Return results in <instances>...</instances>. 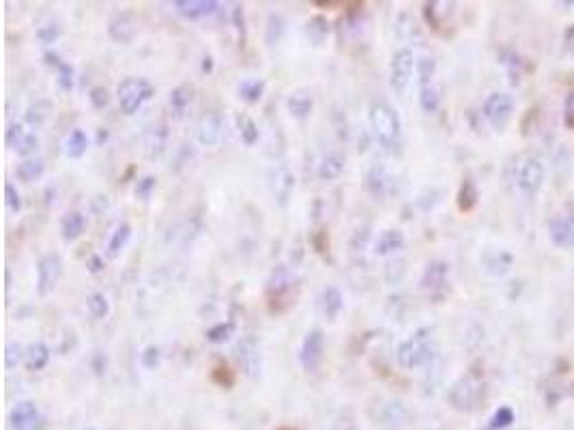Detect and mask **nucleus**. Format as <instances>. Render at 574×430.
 I'll return each mask as SVG.
<instances>
[{
    "label": "nucleus",
    "mask_w": 574,
    "mask_h": 430,
    "mask_svg": "<svg viewBox=\"0 0 574 430\" xmlns=\"http://www.w3.org/2000/svg\"><path fill=\"white\" fill-rule=\"evenodd\" d=\"M43 170H45V166H43L41 160H26L16 168V175H18L20 181L31 183V181H37L43 175Z\"/></svg>",
    "instance_id": "obj_28"
},
{
    "label": "nucleus",
    "mask_w": 574,
    "mask_h": 430,
    "mask_svg": "<svg viewBox=\"0 0 574 430\" xmlns=\"http://www.w3.org/2000/svg\"><path fill=\"white\" fill-rule=\"evenodd\" d=\"M224 136V116L220 112H206L200 116L198 125H196V138L200 145L204 147H215Z\"/></svg>",
    "instance_id": "obj_7"
},
{
    "label": "nucleus",
    "mask_w": 574,
    "mask_h": 430,
    "mask_svg": "<svg viewBox=\"0 0 574 430\" xmlns=\"http://www.w3.org/2000/svg\"><path fill=\"white\" fill-rule=\"evenodd\" d=\"M52 104L50 101H45V99H41V101H35L33 106H28V110H26V123L28 125H35V127H39V125H43L48 118H50V114H52Z\"/></svg>",
    "instance_id": "obj_25"
},
{
    "label": "nucleus",
    "mask_w": 574,
    "mask_h": 430,
    "mask_svg": "<svg viewBox=\"0 0 574 430\" xmlns=\"http://www.w3.org/2000/svg\"><path fill=\"white\" fill-rule=\"evenodd\" d=\"M239 129H241V138H243L245 145H254V142L258 140V127L248 114L239 116Z\"/></svg>",
    "instance_id": "obj_37"
},
{
    "label": "nucleus",
    "mask_w": 574,
    "mask_h": 430,
    "mask_svg": "<svg viewBox=\"0 0 574 430\" xmlns=\"http://www.w3.org/2000/svg\"><path fill=\"white\" fill-rule=\"evenodd\" d=\"M327 33H329V24H327V20L321 18V16L312 18V20L306 24V35H308V39H310L314 45H321V43L325 41Z\"/></svg>",
    "instance_id": "obj_30"
},
{
    "label": "nucleus",
    "mask_w": 574,
    "mask_h": 430,
    "mask_svg": "<svg viewBox=\"0 0 574 430\" xmlns=\"http://www.w3.org/2000/svg\"><path fill=\"white\" fill-rule=\"evenodd\" d=\"M5 196H7V206H9V211H13V213H18L20 209H22V196H20V192L13 187V183H5Z\"/></svg>",
    "instance_id": "obj_42"
},
{
    "label": "nucleus",
    "mask_w": 574,
    "mask_h": 430,
    "mask_svg": "<svg viewBox=\"0 0 574 430\" xmlns=\"http://www.w3.org/2000/svg\"><path fill=\"white\" fill-rule=\"evenodd\" d=\"M58 37H60V28H58L56 24H48V26L39 28V39H41L43 43H54Z\"/></svg>",
    "instance_id": "obj_46"
},
{
    "label": "nucleus",
    "mask_w": 574,
    "mask_h": 430,
    "mask_svg": "<svg viewBox=\"0 0 574 430\" xmlns=\"http://www.w3.org/2000/svg\"><path fill=\"white\" fill-rule=\"evenodd\" d=\"M514 112V99L510 93H492L484 101V116L495 129H504Z\"/></svg>",
    "instance_id": "obj_5"
},
{
    "label": "nucleus",
    "mask_w": 574,
    "mask_h": 430,
    "mask_svg": "<svg viewBox=\"0 0 574 430\" xmlns=\"http://www.w3.org/2000/svg\"><path fill=\"white\" fill-rule=\"evenodd\" d=\"M544 177H546L544 164L534 155L523 158L521 164L517 166V187L525 196H536L544 185Z\"/></svg>",
    "instance_id": "obj_4"
},
{
    "label": "nucleus",
    "mask_w": 574,
    "mask_h": 430,
    "mask_svg": "<svg viewBox=\"0 0 574 430\" xmlns=\"http://www.w3.org/2000/svg\"><path fill=\"white\" fill-rule=\"evenodd\" d=\"M482 396V387L473 377H463L454 383V387L450 390V402L454 409L458 411H473L475 404L480 402Z\"/></svg>",
    "instance_id": "obj_6"
},
{
    "label": "nucleus",
    "mask_w": 574,
    "mask_h": 430,
    "mask_svg": "<svg viewBox=\"0 0 574 430\" xmlns=\"http://www.w3.org/2000/svg\"><path fill=\"white\" fill-rule=\"evenodd\" d=\"M417 71H419V80H421V87L424 84H430V78L435 76L437 71V62L433 58H421L417 62Z\"/></svg>",
    "instance_id": "obj_38"
},
{
    "label": "nucleus",
    "mask_w": 574,
    "mask_h": 430,
    "mask_svg": "<svg viewBox=\"0 0 574 430\" xmlns=\"http://www.w3.org/2000/svg\"><path fill=\"white\" fill-rule=\"evenodd\" d=\"M565 48L574 54V26H570L565 31Z\"/></svg>",
    "instance_id": "obj_51"
},
{
    "label": "nucleus",
    "mask_w": 574,
    "mask_h": 430,
    "mask_svg": "<svg viewBox=\"0 0 574 430\" xmlns=\"http://www.w3.org/2000/svg\"><path fill=\"white\" fill-rule=\"evenodd\" d=\"M448 265L446 263H433L428 265L421 277V291L430 299H441L448 291Z\"/></svg>",
    "instance_id": "obj_8"
},
{
    "label": "nucleus",
    "mask_w": 574,
    "mask_h": 430,
    "mask_svg": "<svg viewBox=\"0 0 574 430\" xmlns=\"http://www.w3.org/2000/svg\"><path fill=\"white\" fill-rule=\"evenodd\" d=\"M87 228V220L82 213H67L62 222H60V233H62V239L67 241H74L78 239Z\"/></svg>",
    "instance_id": "obj_20"
},
{
    "label": "nucleus",
    "mask_w": 574,
    "mask_h": 430,
    "mask_svg": "<svg viewBox=\"0 0 574 430\" xmlns=\"http://www.w3.org/2000/svg\"><path fill=\"white\" fill-rule=\"evenodd\" d=\"M153 95V87L145 78H125L118 84V104L125 114L138 112V108Z\"/></svg>",
    "instance_id": "obj_3"
},
{
    "label": "nucleus",
    "mask_w": 574,
    "mask_h": 430,
    "mask_svg": "<svg viewBox=\"0 0 574 430\" xmlns=\"http://www.w3.org/2000/svg\"><path fill=\"white\" fill-rule=\"evenodd\" d=\"M58 84H60L62 91L74 89V67L67 65V62L58 65Z\"/></svg>",
    "instance_id": "obj_39"
},
{
    "label": "nucleus",
    "mask_w": 574,
    "mask_h": 430,
    "mask_svg": "<svg viewBox=\"0 0 574 430\" xmlns=\"http://www.w3.org/2000/svg\"><path fill=\"white\" fill-rule=\"evenodd\" d=\"M237 355H239V362L243 366V370L250 375V377H256L258 370H260V362H258V346L254 342V338H245L237 344Z\"/></svg>",
    "instance_id": "obj_16"
},
{
    "label": "nucleus",
    "mask_w": 574,
    "mask_h": 430,
    "mask_svg": "<svg viewBox=\"0 0 574 430\" xmlns=\"http://www.w3.org/2000/svg\"><path fill=\"white\" fill-rule=\"evenodd\" d=\"M312 106H314V99L308 91H297L289 97V110L297 118H308L312 112Z\"/></svg>",
    "instance_id": "obj_22"
},
{
    "label": "nucleus",
    "mask_w": 574,
    "mask_h": 430,
    "mask_svg": "<svg viewBox=\"0 0 574 430\" xmlns=\"http://www.w3.org/2000/svg\"><path fill=\"white\" fill-rule=\"evenodd\" d=\"M475 200H478V192H475V185L467 179L460 187V194H458V209L460 211H469L475 206Z\"/></svg>",
    "instance_id": "obj_34"
},
{
    "label": "nucleus",
    "mask_w": 574,
    "mask_h": 430,
    "mask_svg": "<svg viewBox=\"0 0 574 430\" xmlns=\"http://www.w3.org/2000/svg\"><path fill=\"white\" fill-rule=\"evenodd\" d=\"M91 101H93V106L95 108H104V106H108V91L104 89V87H95V89H91Z\"/></svg>",
    "instance_id": "obj_47"
},
{
    "label": "nucleus",
    "mask_w": 574,
    "mask_h": 430,
    "mask_svg": "<svg viewBox=\"0 0 574 430\" xmlns=\"http://www.w3.org/2000/svg\"><path fill=\"white\" fill-rule=\"evenodd\" d=\"M512 421H514V411H512L510 407H501V409H497V413L490 417L488 430H501V428H508Z\"/></svg>",
    "instance_id": "obj_35"
},
{
    "label": "nucleus",
    "mask_w": 574,
    "mask_h": 430,
    "mask_svg": "<svg viewBox=\"0 0 574 430\" xmlns=\"http://www.w3.org/2000/svg\"><path fill=\"white\" fill-rule=\"evenodd\" d=\"M166 142H168V129L164 125H153L142 136V151H145L149 160H158L166 151Z\"/></svg>",
    "instance_id": "obj_13"
},
{
    "label": "nucleus",
    "mask_w": 574,
    "mask_h": 430,
    "mask_svg": "<svg viewBox=\"0 0 574 430\" xmlns=\"http://www.w3.org/2000/svg\"><path fill=\"white\" fill-rule=\"evenodd\" d=\"M263 93H265V82L258 80V78H248V80H243V82L239 84V95H241V99H245V101H250V104L260 101Z\"/></svg>",
    "instance_id": "obj_27"
},
{
    "label": "nucleus",
    "mask_w": 574,
    "mask_h": 430,
    "mask_svg": "<svg viewBox=\"0 0 574 430\" xmlns=\"http://www.w3.org/2000/svg\"><path fill=\"white\" fill-rule=\"evenodd\" d=\"M548 237L559 248H574V220L572 218H555V220H551Z\"/></svg>",
    "instance_id": "obj_15"
},
{
    "label": "nucleus",
    "mask_w": 574,
    "mask_h": 430,
    "mask_svg": "<svg viewBox=\"0 0 574 430\" xmlns=\"http://www.w3.org/2000/svg\"><path fill=\"white\" fill-rule=\"evenodd\" d=\"M293 185H295L293 172H291L289 168H286V166H280V168L275 170V177H273V194H275V198H277L280 204H284L286 198L291 196Z\"/></svg>",
    "instance_id": "obj_19"
},
{
    "label": "nucleus",
    "mask_w": 574,
    "mask_h": 430,
    "mask_svg": "<svg viewBox=\"0 0 574 430\" xmlns=\"http://www.w3.org/2000/svg\"><path fill=\"white\" fill-rule=\"evenodd\" d=\"M87 149H89V138H87V133H84L82 129L71 131L69 138L65 140V153H67V158H71V160L82 158V155L87 153Z\"/></svg>",
    "instance_id": "obj_21"
},
{
    "label": "nucleus",
    "mask_w": 574,
    "mask_h": 430,
    "mask_svg": "<svg viewBox=\"0 0 574 430\" xmlns=\"http://www.w3.org/2000/svg\"><path fill=\"white\" fill-rule=\"evenodd\" d=\"M158 362H160V351L155 346H149L145 351V355H142V364H145L147 368H155Z\"/></svg>",
    "instance_id": "obj_48"
},
{
    "label": "nucleus",
    "mask_w": 574,
    "mask_h": 430,
    "mask_svg": "<svg viewBox=\"0 0 574 430\" xmlns=\"http://www.w3.org/2000/svg\"><path fill=\"white\" fill-rule=\"evenodd\" d=\"M153 189H155V177H145L142 181H138V185H136V196L140 200H147Z\"/></svg>",
    "instance_id": "obj_43"
},
{
    "label": "nucleus",
    "mask_w": 574,
    "mask_h": 430,
    "mask_svg": "<svg viewBox=\"0 0 574 430\" xmlns=\"http://www.w3.org/2000/svg\"><path fill=\"white\" fill-rule=\"evenodd\" d=\"M37 147H39V138H37L35 133H26V136L18 142L16 151H18L20 155H31V153L37 151Z\"/></svg>",
    "instance_id": "obj_41"
},
{
    "label": "nucleus",
    "mask_w": 574,
    "mask_h": 430,
    "mask_svg": "<svg viewBox=\"0 0 574 430\" xmlns=\"http://www.w3.org/2000/svg\"><path fill=\"white\" fill-rule=\"evenodd\" d=\"M87 306H89L91 316H95V319H104L110 312V304H108V299H106L104 293H93L87 299Z\"/></svg>",
    "instance_id": "obj_33"
},
{
    "label": "nucleus",
    "mask_w": 574,
    "mask_h": 430,
    "mask_svg": "<svg viewBox=\"0 0 574 430\" xmlns=\"http://www.w3.org/2000/svg\"><path fill=\"white\" fill-rule=\"evenodd\" d=\"M211 67H213V62H211V58L206 56V58H204V65H202V69H204V71H211Z\"/></svg>",
    "instance_id": "obj_52"
},
{
    "label": "nucleus",
    "mask_w": 574,
    "mask_h": 430,
    "mask_svg": "<svg viewBox=\"0 0 574 430\" xmlns=\"http://www.w3.org/2000/svg\"><path fill=\"white\" fill-rule=\"evenodd\" d=\"M22 360V346L20 344H9L7 353H5V364L7 368H16Z\"/></svg>",
    "instance_id": "obj_44"
},
{
    "label": "nucleus",
    "mask_w": 574,
    "mask_h": 430,
    "mask_svg": "<svg viewBox=\"0 0 574 430\" xmlns=\"http://www.w3.org/2000/svg\"><path fill=\"white\" fill-rule=\"evenodd\" d=\"M321 306H323V314L327 319H331V321L340 314V310H342V293L336 289V286H327V289L323 291Z\"/></svg>",
    "instance_id": "obj_23"
},
{
    "label": "nucleus",
    "mask_w": 574,
    "mask_h": 430,
    "mask_svg": "<svg viewBox=\"0 0 574 430\" xmlns=\"http://www.w3.org/2000/svg\"><path fill=\"white\" fill-rule=\"evenodd\" d=\"M419 104H421L424 112H437L439 104H441L439 89L435 84H424L421 91H419Z\"/></svg>",
    "instance_id": "obj_29"
},
{
    "label": "nucleus",
    "mask_w": 574,
    "mask_h": 430,
    "mask_svg": "<svg viewBox=\"0 0 574 430\" xmlns=\"http://www.w3.org/2000/svg\"><path fill=\"white\" fill-rule=\"evenodd\" d=\"M175 7L185 18H202L218 9V3H213V0H177Z\"/></svg>",
    "instance_id": "obj_18"
},
{
    "label": "nucleus",
    "mask_w": 574,
    "mask_h": 430,
    "mask_svg": "<svg viewBox=\"0 0 574 430\" xmlns=\"http://www.w3.org/2000/svg\"><path fill=\"white\" fill-rule=\"evenodd\" d=\"M342 168H344L342 158H338V155H327V158L321 162V166H319V177H321V179H327V181H333V179L340 177Z\"/></svg>",
    "instance_id": "obj_31"
},
{
    "label": "nucleus",
    "mask_w": 574,
    "mask_h": 430,
    "mask_svg": "<svg viewBox=\"0 0 574 430\" xmlns=\"http://www.w3.org/2000/svg\"><path fill=\"white\" fill-rule=\"evenodd\" d=\"M62 271V263L56 254L45 256L39 267H37V293L39 295H50L54 291V286L60 277Z\"/></svg>",
    "instance_id": "obj_10"
},
{
    "label": "nucleus",
    "mask_w": 574,
    "mask_h": 430,
    "mask_svg": "<svg viewBox=\"0 0 574 430\" xmlns=\"http://www.w3.org/2000/svg\"><path fill=\"white\" fill-rule=\"evenodd\" d=\"M24 136H26V131H24L22 125H18V123L9 125V129H7V145L16 149V147H18V142H20Z\"/></svg>",
    "instance_id": "obj_45"
},
{
    "label": "nucleus",
    "mask_w": 574,
    "mask_h": 430,
    "mask_svg": "<svg viewBox=\"0 0 574 430\" xmlns=\"http://www.w3.org/2000/svg\"><path fill=\"white\" fill-rule=\"evenodd\" d=\"M89 269H91L93 273H97V271H101V269H104V260H101L99 256H93V258L89 260Z\"/></svg>",
    "instance_id": "obj_50"
},
{
    "label": "nucleus",
    "mask_w": 574,
    "mask_h": 430,
    "mask_svg": "<svg viewBox=\"0 0 574 430\" xmlns=\"http://www.w3.org/2000/svg\"><path fill=\"white\" fill-rule=\"evenodd\" d=\"M233 323H220V325H215V327H211L209 331H206V338L211 340V342H224V340H228V336L233 333Z\"/></svg>",
    "instance_id": "obj_40"
},
{
    "label": "nucleus",
    "mask_w": 574,
    "mask_h": 430,
    "mask_svg": "<svg viewBox=\"0 0 574 430\" xmlns=\"http://www.w3.org/2000/svg\"><path fill=\"white\" fill-rule=\"evenodd\" d=\"M291 291H293V275L289 273V269L280 267L277 271H273L269 286H267V295H269L271 306H273V302L277 304L282 299H289Z\"/></svg>",
    "instance_id": "obj_14"
},
{
    "label": "nucleus",
    "mask_w": 574,
    "mask_h": 430,
    "mask_svg": "<svg viewBox=\"0 0 574 430\" xmlns=\"http://www.w3.org/2000/svg\"><path fill=\"white\" fill-rule=\"evenodd\" d=\"M415 56L411 50H398L392 58V87L394 91L398 93H404L409 82H411V76H413V62Z\"/></svg>",
    "instance_id": "obj_9"
},
{
    "label": "nucleus",
    "mask_w": 574,
    "mask_h": 430,
    "mask_svg": "<svg viewBox=\"0 0 574 430\" xmlns=\"http://www.w3.org/2000/svg\"><path fill=\"white\" fill-rule=\"evenodd\" d=\"M404 246V237L400 231H387L381 235V239L377 241V254L385 256V254H392L396 250H400Z\"/></svg>",
    "instance_id": "obj_26"
},
{
    "label": "nucleus",
    "mask_w": 574,
    "mask_h": 430,
    "mask_svg": "<svg viewBox=\"0 0 574 430\" xmlns=\"http://www.w3.org/2000/svg\"><path fill=\"white\" fill-rule=\"evenodd\" d=\"M323 346H325V336L321 329H314L306 336L304 346H302V364L306 370H316L321 360H323Z\"/></svg>",
    "instance_id": "obj_11"
},
{
    "label": "nucleus",
    "mask_w": 574,
    "mask_h": 430,
    "mask_svg": "<svg viewBox=\"0 0 574 430\" xmlns=\"http://www.w3.org/2000/svg\"><path fill=\"white\" fill-rule=\"evenodd\" d=\"M48 362H50V351L45 344L37 342L28 348V353H26V368L28 370H43L48 366Z\"/></svg>",
    "instance_id": "obj_24"
},
{
    "label": "nucleus",
    "mask_w": 574,
    "mask_h": 430,
    "mask_svg": "<svg viewBox=\"0 0 574 430\" xmlns=\"http://www.w3.org/2000/svg\"><path fill=\"white\" fill-rule=\"evenodd\" d=\"M129 235H131V228H129V224H121L116 231H114V235H112V239H110V243H108V256L110 258H116L118 256V252L125 248V243L129 241Z\"/></svg>",
    "instance_id": "obj_32"
},
{
    "label": "nucleus",
    "mask_w": 574,
    "mask_h": 430,
    "mask_svg": "<svg viewBox=\"0 0 574 430\" xmlns=\"http://www.w3.org/2000/svg\"><path fill=\"white\" fill-rule=\"evenodd\" d=\"M233 20H235V24H237L239 33H241V41H245V18H243V7H241V5H235V9H233Z\"/></svg>",
    "instance_id": "obj_49"
},
{
    "label": "nucleus",
    "mask_w": 574,
    "mask_h": 430,
    "mask_svg": "<svg viewBox=\"0 0 574 430\" xmlns=\"http://www.w3.org/2000/svg\"><path fill=\"white\" fill-rule=\"evenodd\" d=\"M194 99V89L183 84V87H177L172 93H170V106H175L177 110H183L185 106H189Z\"/></svg>",
    "instance_id": "obj_36"
},
{
    "label": "nucleus",
    "mask_w": 574,
    "mask_h": 430,
    "mask_svg": "<svg viewBox=\"0 0 574 430\" xmlns=\"http://www.w3.org/2000/svg\"><path fill=\"white\" fill-rule=\"evenodd\" d=\"M370 125L381 145L392 147L400 136V118L387 104H372L370 108Z\"/></svg>",
    "instance_id": "obj_1"
},
{
    "label": "nucleus",
    "mask_w": 574,
    "mask_h": 430,
    "mask_svg": "<svg viewBox=\"0 0 574 430\" xmlns=\"http://www.w3.org/2000/svg\"><path fill=\"white\" fill-rule=\"evenodd\" d=\"M11 426L16 430H39L41 428V415H39V409L24 400V402H18L11 411Z\"/></svg>",
    "instance_id": "obj_12"
},
{
    "label": "nucleus",
    "mask_w": 574,
    "mask_h": 430,
    "mask_svg": "<svg viewBox=\"0 0 574 430\" xmlns=\"http://www.w3.org/2000/svg\"><path fill=\"white\" fill-rule=\"evenodd\" d=\"M426 333L428 331H417L398 346L396 357L402 368H419L433 357V346H430V338Z\"/></svg>",
    "instance_id": "obj_2"
},
{
    "label": "nucleus",
    "mask_w": 574,
    "mask_h": 430,
    "mask_svg": "<svg viewBox=\"0 0 574 430\" xmlns=\"http://www.w3.org/2000/svg\"><path fill=\"white\" fill-rule=\"evenodd\" d=\"M138 33V24L136 20L129 16V13H123L118 16L112 24H110V37L114 41H121V43H129Z\"/></svg>",
    "instance_id": "obj_17"
}]
</instances>
